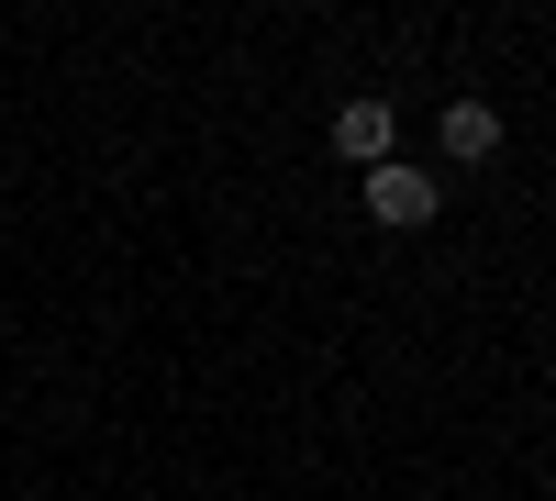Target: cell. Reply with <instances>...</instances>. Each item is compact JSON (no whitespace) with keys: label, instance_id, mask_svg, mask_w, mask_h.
Returning a JSON list of instances; mask_svg holds the SVG:
<instances>
[{"label":"cell","instance_id":"2","mask_svg":"<svg viewBox=\"0 0 556 501\" xmlns=\"http://www.w3.org/2000/svg\"><path fill=\"white\" fill-rule=\"evenodd\" d=\"M334 146H345L356 167H390V101H345V112H334Z\"/></svg>","mask_w":556,"mask_h":501},{"label":"cell","instance_id":"1","mask_svg":"<svg viewBox=\"0 0 556 501\" xmlns=\"http://www.w3.org/2000/svg\"><path fill=\"white\" fill-rule=\"evenodd\" d=\"M367 212H379V223H434L445 212V178H424V167H367Z\"/></svg>","mask_w":556,"mask_h":501},{"label":"cell","instance_id":"3","mask_svg":"<svg viewBox=\"0 0 556 501\" xmlns=\"http://www.w3.org/2000/svg\"><path fill=\"white\" fill-rule=\"evenodd\" d=\"M490 146H501V112H490V101H445V156H468V167H479Z\"/></svg>","mask_w":556,"mask_h":501}]
</instances>
